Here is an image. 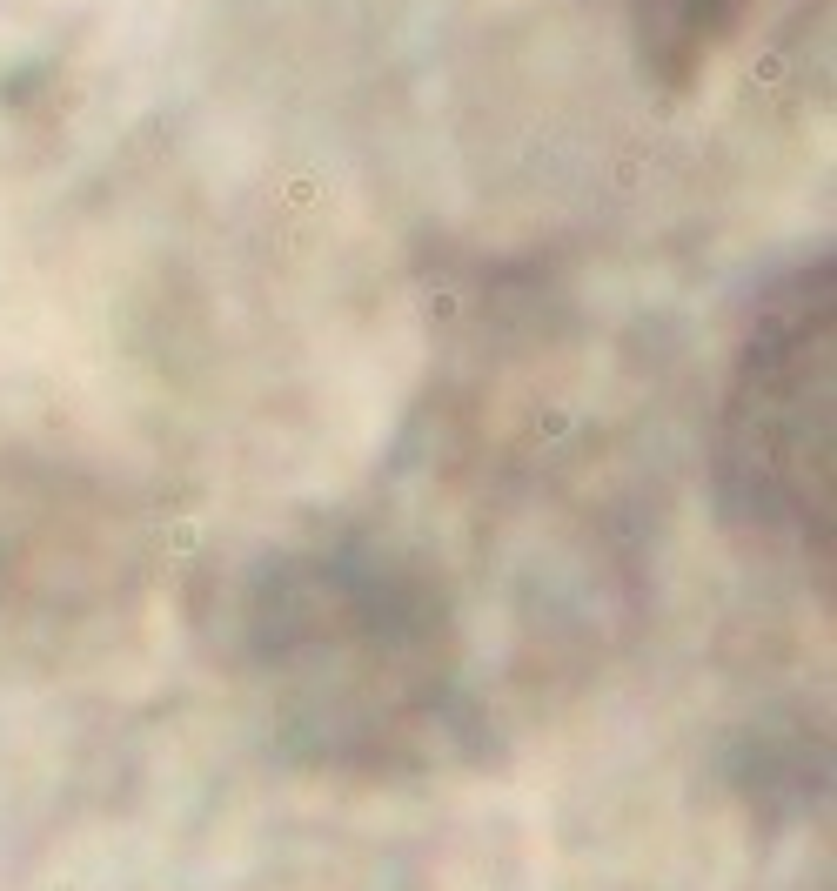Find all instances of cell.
<instances>
[{"instance_id":"6da1fadb","label":"cell","mask_w":837,"mask_h":891,"mask_svg":"<svg viewBox=\"0 0 837 891\" xmlns=\"http://www.w3.org/2000/svg\"><path fill=\"white\" fill-rule=\"evenodd\" d=\"M724 503L764 530L831 536V262L757 302L724 409Z\"/></svg>"},{"instance_id":"7a4b0ae2","label":"cell","mask_w":837,"mask_h":891,"mask_svg":"<svg viewBox=\"0 0 837 891\" xmlns=\"http://www.w3.org/2000/svg\"><path fill=\"white\" fill-rule=\"evenodd\" d=\"M750 0H630V34H637V61L657 88H690L697 67L717 54L730 27L744 21Z\"/></svg>"}]
</instances>
